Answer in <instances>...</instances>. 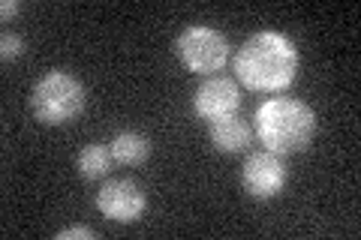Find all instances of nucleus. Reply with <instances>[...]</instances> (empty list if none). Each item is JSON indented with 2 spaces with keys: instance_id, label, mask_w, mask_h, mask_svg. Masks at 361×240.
Segmentation results:
<instances>
[{
  "instance_id": "f257e3e1",
  "label": "nucleus",
  "mask_w": 361,
  "mask_h": 240,
  "mask_svg": "<svg viewBox=\"0 0 361 240\" xmlns=\"http://www.w3.org/2000/svg\"><path fill=\"white\" fill-rule=\"evenodd\" d=\"M298 49L286 33L277 30H259L235 54V75L241 84L259 94H277L286 90L298 75Z\"/></svg>"
},
{
  "instance_id": "423d86ee",
  "label": "nucleus",
  "mask_w": 361,
  "mask_h": 240,
  "mask_svg": "<svg viewBox=\"0 0 361 240\" xmlns=\"http://www.w3.org/2000/svg\"><path fill=\"white\" fill-rule=\"evenodd\" d=\"M241 184L259 201L274 198L286 187V163L271 151L250 153L244 159V168H241Z\"/></svg>"
},
{
  "instance_id": "6e6552de",
  "label": "nucleus",
  "mask_w": 361,
  "mask_h": 240,
  "mask_svg": "<svg viewBox=\"0 0 361 240\" xmlns=\"http://www.w3.org/2000/svg\"><path fill=\"white\" fill-rule=\"evenodd\" d=\"M250 139H253L250 123L241 120L238 114L211 120V144L217 147L220 153H241V151H247Z\"/></svg>"
},
{
  "instance_id": "9b49d317",
  "label": "nucleus",
  "mask_w": 361,
  "mask_h": 240,
  "mask_svg": "<svg viewBox=\"0 0 361 240\" xmlns=\"http://www.w3.org/2000/svg\"><path fill=\"white\" fill-rule=\"evenodd\" d=\"M21 54H25V39H21L18 33L4 30V37H0V57H4V61H16Z\"/></svg>"
},
{
  "instance_id": "20e7f679",
  "label": "nucleus",
  "mask_w": 361,
  "mask_h": 240,
  "mask_svg": "<svg viewBox=\"0 0 361 240\" xmlns=\"http://www.w3.org/2000/svg\"><path fill=\"white\" fill-rule=\"evenodd\" d=\"M175 54L190 72L211 75L229 63V39L208 25H190L175 39Z\"/></svg>"
},
{
  "instance_id": "f8f14e48",
  "label": "nucleus",
  "mask_w": 361,
  "mask_h": 240,
  "mask_svg": "<svg viewBox=\"0 0 361 240\" xmlns=\"http://www.w3.org/2000/svg\"><path fill=\"white\" fill-rule=\"evenodd\" d=\"M75 237H85V240H94L97 232L87 225H73V228H63V232H58V240H75Z\"/></svg>"
},
{
  "instance_id": "0eeeda50",
  "label": "nucleus",
  "mask_w": 361,
  "mask_h": 240,
  "mask_svg": "<svg viewBox=\"0 0 361 240\" xmlns=\"http://www.w3.org/2000/svg\"><path fill=\"white\" fill-rule=\"evenodd\" d=\"M241 106V94H238V84L226 75H211L205 78L199 87H196V96H193V108L202 120H220V118H229Z\"/></svg>"
},
{
  "instance_id": "f03ea898",
  "label": "nucleus",
  "mask_w": 361,
  "mask_h": 240,
  "mask_svg": "<svg viewBox=\"0 0 361 240\" xmlns=\"http://www.w3.org/2000/svg\"><path fill=\"white\" fill-rule=\"evenodd\" d=\"M256 135L271 153L286 156L307 151L316 132V114L307 102L274 96L256 108Z\"/></svg>"
},
{
  "instance_id": "9d476101",
  "label": "nucleus",
  "mask_w": 361,
  "mask_h": 240,
  "mask_svg": "<svg viewBox=\"0 0 361 240\" xmlns=\"http://www.w3.org/2000/svg\"><path fill=\"white\" fill-rule=\"evenodd\" d=\"M111 163H115V156H111L106 144H87L85 151L78 153V175L85 180H99L111 171Z\"/></svg>"
},
{
  "instance_id": "39448f33",
  "label": "nucleus",
  "mask_w": 361,
  "mask_h": 240,
  "mask_svg": "<svg viewBox=\"0 0 361 240\" xmlns=\"http://www.w3.org/2000/svg\"><path fill=\"white\" fill-rule=\"evenodd\" d=\"M97 208L99 213L111 222L130 225L135 220H142L145 208H148V198H145V189L135 184V180H109V184L99 187L97 192Z\"/></svg>"
},
{
  "instance_id": "ddd939ff",
  "label": "nucleus",
  "mask_w": 361,
  "mask_h": 240,
  "mask_svg": "<svg viewBox=\"0 0 361 240\" xmlns=\"http://www.w3.org/2000/svg\"><path fill=\"white\" fill-rule=\"evenodd\" d=\"M18 9H21L18 0H4V6H0V15H4V21H6V18H13Z\"/></svg>"
},
{
  "instance_id": "1a4fd4ad",
  "label": "nucleus",
  "mask_w": 361,
  "mask_h": 240,
  "mask_svg": "<svg viewBox=\"0 0 361 240\" xmlns=\"http://www.w3.org/2000/svg\"><path fill=\"white\" fill-rule=\"evenodd\" d=\"M109 151H111V156H115V163L139 165L151 156V141L145 139L142 132H118L115 139H111Z\"/></svg>"
},
{
  "instance_id": "7ed1b4c3",
  "label": "nucleus",
  "mask_w": 361,
  "mask_h": 240,
  "mask_svg": "<svg viewBox=\"0 0 361 240\" xmlns=\"http://www.w3.org/2000/svg\"><path fill=\"white\" fill-rule=\"evenodd\" d=\"M87 106V90L73 72L49 70L30 90V111L45 127L73 123Z\"/></svg>"
}]
</instances>
